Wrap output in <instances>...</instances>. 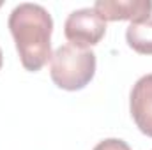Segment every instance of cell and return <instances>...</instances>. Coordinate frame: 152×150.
I'll return each instance as SVG.
<instances>
[{
  "label": "cell",
  "instance_id": "cell-1",
  "mask_svg": "<svg viewBox=\"0 0 152 150\" xmlns=\"http://www.w3.org/2000/svg\"><path fill=\"white\" fill-rule=\"evenodd\" d=\"M9 30L14 39L21 66L36 73L51 60V14L39 4H20L9 16Z\"/></svg>",
  "mask_w": 152,
  "mask_h": 150
},
{
  "label": "cell",
  "instance_id": "cell-2",
  "mask_svg": "<svg viewBox=\"0 0 152 150\" xmlns=\"http://www.w3.org/2000/svg\"><path fill=\"white\" fill-rule=\"evenodd\" d=\"M50 74L53 83L62 90H81L96 74V53L92 50L64 44L51 55Z\"/></svg>",
  "mask_w": 152,
  "mask_h": 150
},
{
  "label": "cell",
  "instance_id": "cell-3",
  "mask_svg": "<svg viewBox=\"0 0 152 150\" xmlns=\"http://www.w3.org/2000/svg\"><path fill=\"white\" fill-rule=\"evenodd\" d=\"M106 34V21L94 11V7H83L73 11L64 23V36L71 46L88 50L101 42Z\"/></svg>",
  "mask_w": 152,
  "mask_h": 150
},
{
  "label": "cell",
  "instance_id": "cell-4",
  "mask_svg": "<svg viewBox=\"0 0 152 150\" xmlns=\"http://www.w3.org/2000/svg\"><path fill=\"white\" fill-rule=\"evenodd\" d=\"M94 11L104 21H131L138 23L149 20L152 14L151 0H97Z\"/></svg>",
  "mask_w": 152,
  "mask_h": 150
},
{
  "label": "cell",
  "instance_id": "cell-5",
  "mask_svg": "<svg viewBox=\"0 0 152 150\" xmlns=\"http://www.w3.org/2000/svg\"><path fill=\"white\" fill-rule=\"evenodd\" d=\"M129 110L136 127L152 138V74L142 76L131 90Z\"/></svg>",
  "mask_w": 152,
  "mask_h": 150
},
{
  "label": "cell",
  "instance_id": "cell-6",
  "mask_svg": "<svg viewBox=\"0 0 152 150\" xmlns=\"http://www.w3.org/2000/svg\"><path fill=\"white\" fill-rule=\"evenodd\" d=\"M126 41L140 55H152V16L149 20L131 23L126 30Z\"/></svg>",
  "mask_w": 152,
  "mask_h": 150
},
{
  "label": "cell",
  "instance_id": "cell-7",
  "mask_svg": "<svg viewBox=\"0 0 152 150\" xmlns=\"http://www.w3.org/2000/svg\"><path fill=\"white\" fill-rule=\"evenodd\" d=\"M94 150H131V147L124 141V140H118V138H108V140H103L99 141Z\"/></svg>",
  "mask_w": 152,
  "mask_h": 150
},
{
  "label": "cell",
  "instance_id": "cell-8",
  "mask_svg": "<svg viewBox=\"0 0 152 150\" xmlns=\"http://www.w3.org/2000/svg\"><path fill=\"white\" fill-rule=\"evenodd\" d=\"M0 69H2V50H0Z\"/></svg>",
  "mask_w": 152,
  "mask_h": 150
},
{
  "label": "cell",
  "instance_id": "cell-9",
  "mask_svg": "<svg viewBox=\"0 0 152 150\" xmlns=\"http://www.w3.org/2000/svg\"><path fill=\"white\" fill-rule=\"evenodd\" d=\"M0 7H2V2H0Z\"/></svg>",
  "mask_w": 152,
  "mask_h": 150
}]
</instances>
